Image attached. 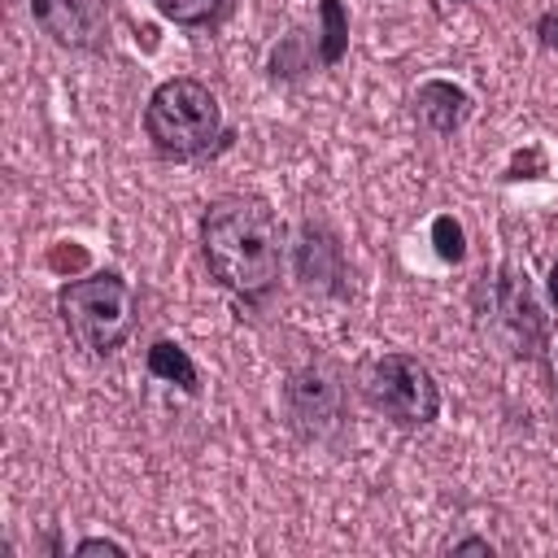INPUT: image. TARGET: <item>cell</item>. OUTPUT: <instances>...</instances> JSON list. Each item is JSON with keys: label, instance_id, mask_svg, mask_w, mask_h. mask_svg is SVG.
<instances>
[{"label": "cell", "instance_id": "cell-1", "mask_svg": "<svg viewBox=\"0 0 558 558\" xmlns=\"http://www.w3.org/2000/svg\"><path fill=\"white\" fill-rule=\"evenodd\" d=\"M201 253L209 275L240 301H262L279 283L283 222L262 196L227 192L201 218Z\"/></svg>", "mask_w": 558, "mask_h": 558}, {"label": "cell", "instance_id": "cell-2", "mask_svg": "<svg viewBox=\"0 0 558 558\" xmlns=\"http://www.w3.org/2000/svg\"><path fill=\"white\" fill-rule=\"evenodd\" d=\"M57 314L78 349L109 357L135 331V292L118 270H96L57 288Z\"/></svg>", "mask_w": 558, "mask_h": 558}, {"label": "cell", "instance_id": "cell-3", "mask_svg": "<svg viewBox=\"0 0 558 558\" xmlns=\"http://www.w3.org/2000/svg\"><path fill=\"white\" fill-rule=\"evenodd\" d=\"M144 131L161 157H174V161L201 157L222 135L218 96L201 78H166L153 87L144 105Z\"/></svg>", "mask_w": 558, "mask_h": 558}, {"label": "cell", "instance_id": "cell-4", "mask_svg": "<svg viewBox=\"0 0 558 558\" xmlns=\"http://www.w3.org/2000/svg\"><path fill=\"white\" fill-rule=\"evenodd\" d=\"M362 397L397 427H427L440 414V388L432 371L410 353H379L357 375Z\"/></svg>", "mask_w": 558, "mask_h": 558}, {"label": "cell", "instance_id": "cell-5", "mask_svg": "<svg viewBox=\"0 0 558 558\" xmlns=\"http://www.w3.org/2000/svg\"><path fill=\"white\" fill-rule=\"evenodd\" d=\"M340 410H344V384L327 362H310L288 375L283 414L301 440H327L340 427Z\"/></svg>", "mask_w": 558, "mask_h": 558}, {"label": "cell", "instance_id": "cell-6", "mask_svg": "<svg viewBox=\"0 0 558 558\" xmlns=\"http://www.w3.org/2000/svg\"><path fill=\"white\" fill-rule=\"evenodd\" d=\"M109 4L113 0H31V13L61 48L87 52L109 35Z\"/></svg>", "mask_w": 558, "mask_h": 558}, {"label": "cell", "instance_id": "cell-7", "mask_svg": "<svg viewBox=\"0 0 558 558\" xmlns=\"http://www.w3.org/2000/svg\"><path fill=\"white\" fill-rule=\"evenodd\" d=\"M340 275H344L340 240L323 222H305L296 240V279L314 292H340Z\"/></svg>", "mask_w": 558, "mask_h": 558}, {"label": "cell", "instance_id": "cell-8", "mask_svg": "<svg viewBox=\"0 0 558 558\" xmlns=\"http://www.w3.org/2000/svg\"><path fill=\"white\" fill-rule=\"evenodd\" d=\"M497 310H501V323L510 327V336L523 344L519 353H536L532 344L541 340L545 318H541V310H536V296H532L527 279H523L514 266H501V279H497Z\"/></svg>", "mask_w": 558, "mask_h": 558}, {"label": "cell", "instance_id": "cell-9", "mask_svg": "<svg viewBox=\"0 0 558 558\" xmlns=\"http://www.w3.org/2000/svg\"><path fill=\"white\" fill-rule=\"evenodd\" d=\"M414 118L432 131V135H453L466 118H471V96L449 83V78H427L414 92Z\"/></svg>", "mask_w": 558, "mask_h": 558}, {"label": "cell", "instance_id": "cell-10", "mask_svg": "<svg viewBox=\"0 0 558 558\" xmlns=\"http://www.w3.org/2000/svg\"><path fill=\"white\" fill-rule=\"evenodd\" d=\"M148 375L153 379H161V384H174V388H183L187 397H196L201 392V375H196V362L187 357V349H179L174 340H157L153 349H148Z\"/></svg>", "mask_w": 558, "mask_h": 558}, {"label": "cell", "instance_id": "cell-11", "mask_svg": "<svg viewBox=\"0 0 558 558\" xmlns=\"http://www.w3.org/2000/svg\"><path fill=\"white\" fill-rule=\"evenodd\" d=\"M349 52V9L344 0H318V61L340 65Z\"/></svg>", "mask_w": 558, "mask_h": 558}, {"label": "cell", "instance_id": "cell-12", "mask_svg": "<svg viewBox=\"0 0 558 558\" xmlns=\"http://www.w3.org/2000/svg\"><path fill=\"white\" fill-rule=\"evenodd\" d=\"M153 4L174 26H209L231 9V0H153Z\"/></svg>", "mask_w": 558, "mask_h": 558}, {"label": "cell", "instance_id": "cell-13", "mask_svg": "<svg viewBox=\"0 0 558 558\" xmlns=\"http://www.w3.org/2000/svg\"><path fill=\"white\" fill-rule=\"evenodd\" d=\"M432 244H436V257L440 262L458 266L466 257V231H462V222L453 214H436L432 218Z\"/></svg>", "mask_w": 558, "mask_h": 558}, {"label": "cell", "instance_id": "cell-14", "mask_svg": "<svg viewBox=\"0 0 558 558\" xmlns=\"http://www.w3.org/2000/svg\"><path fill=\"white\" fill-rule=\"evenodd\" d=\"M74 554L78 558H87V554H126L118 541H109V536H87V541H78L74 545Z\"/></svg>", "mask_w": 558, "mask_h": 558}, {"label": "cell", "instance_id": "cell-15", "mask_svg": "<svg viewBox=\"0 0 558 558\" xmlns=\"http://www.w3.org/2000/svg\"><path fill=\"white\" fill-rule=\"evenodd\" d=\"M87 262V253L83 248H52V257H48V266L52 270H78Z\"/></svg>", "mask_w": 558, "mask_h": 558}, {"label": "cell", "instance_id": "cell-16", "mask_svg": "<svg viewBox=\"0 0 558 558\" xmlns=\"http://www.w3.org/2000/svg\"><path fill=\"white\" fill-rule=\"evenodd\" d=\"M536 39L545 48H558V13H541L536 17Z\"/></svg>", "mask_w": 558, "mask_h": 558}, {"label": "cell", "instance_id": "cell-17", "mask_svg": "<svg viewBox=\"0 0 558 558\" xmlns=\"http://www.w3.org/2000/svg\"><path fill=\"white\" fill-rule=\"evenodd\" d=\"M453 554H493V545H488V541H480V536H466V541H458V545H453Z\"/></svg>", "mask_w": 558, "mask_h": 558}, {"label": "cell", "instance_id": "cell-18", "mask_svg": "<svg viewBox=\"0 0 558 558\" xmlns=\"http://www.w3.org/2000/svg\"><path fill=\"white\" fill-rule=\"evenodd\" d=\"M549 301H554V310H558V262L549 266Z\"/></svg>", "mask_w": 558, "mask_h": 558}, {"label": "cell", "instance_id": "cell-19", "mask_svg": "<svg viewBox=\"0 0 558 558\" xmlns=\"http://www.w3.org/2000/svg\"><path fill=\"white\" fill-rule=\"evenodd\" d=\"M554 379H558V344H554Z\"/></svg>", "mask_w": 558, "mask_h": 558}]
</instances>
